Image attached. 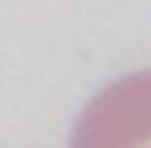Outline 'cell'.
Here are the masks:
<instances>
[{"label": "cell", "instance_id": "obj_1", "mask_svg": "<svg viewBox=\"0 0 151 148\" xmlns=\"http://www.w3.org/2000/svg\"><path fill=\"white\" fill-rule=\"evenodd\" d=\"M70 148H151V70L111 81L74 126Z\"/></svg>", "mask_w": 151, "mask_h": 148}]
</instances>
